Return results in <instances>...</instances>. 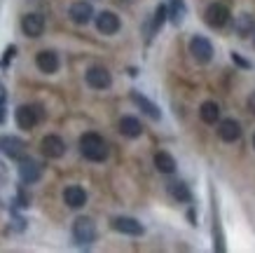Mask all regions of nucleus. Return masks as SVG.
Here are the masks:
<instances>
[{"mask_svg":"<svg viewBox=\"0 0 255 253\" xmlns=\"http://www.w3.org/2000/svg\"><path fill=\"white\" fill-rule=\"evenodd\" d=\"M85 80H87V84H89L92 89H108L110 84H113V75H110V70L103 68V66H92V68L85 73Z\"/></svg>","mask_w":255,"mask_h":253,"instance_id":"39448f33","label":"nucleus"},{"mask_svg":"<svg viewBox=\"0 0 255 253\" xmlns=\"http://www.w3.org/2000/svg\"><path fill=\"white\" fill-rule=\"evenodd\" d=\"M199 117L204 124H216L220 120V106L216 101H204L199 108Z\"/></svg>","mask_w":255,"mask_h":253,"instance_id":"6ab92c4d","label":"nucleus"},{"mask_svg":"<svg viewBox=\"0 0 255 253\" xmlns=\"http://www.w3.org/2000/svg\"><path fill=\"white\" fill-rule=\"evenodd\" d=\"M234 31L239 38H248V35H253L255 31V19L251 14H239L234 19Z\"/></svg>","mask_w":255,"mask_h":253,"instance_id":"aec40b11","label":"nucleus"},{"mask_svg":"<svg viewBox=\"0 0 255 253\" xmlns=\"http://www.w3.org/2000/svg\"><path fill=\"white\" fill-rule=\"evenodd\" d=\"M131 101L140 108V110H143V113H145L147 117H152V120H162V110H159L152 101L147 99V96H143L140 92H136V89H133V92H131Z\"/></svg>","mask_w":255,"mask_h":253,"instance_id":"f3484780","label":"nucleus"},{"mask_svg":"<svg viewBox=\"0 0 255 253\" xmlns=\"http://www.w3.org/2000/svg\"><path fill=\"white\" fill-rule=\"evenodd\" d=\"M230 9H227V5H223V2H211L209 7H206V12H204V21L209 23L211 28H223L225 23L230 21Z\"/></svg>","mask_w":255,"mask_h":253,"instance_id":"7ed1b4c3","label":"nucleus"},{"mask_svg":"<svg viewBox=\"0 0 255 253\" xmlns=\"http://www.w3.org/2000/svg\"><path fill=\"white\" fill-rule=\"evenodd\" d=\"M218 136L223 138L225 143H234V141H239L241 138V124L232 117H227V120H220L218 124Z\"/></svg>","mask_w":255,"mask_h":253,"instance_id":"2eb2a0df","label":"nucleus"},{"mask_svg":"<svg viewBox=\"0 0 255 253\" xmlns=\"http://www.w3.org/2000/svg\"><path fill=\"white\" fill-rule=\"evenodd\" d=\"M253 148H255V134H253Z\"/></svg>","mask_w":255,"mask_h":253,"instance_id":"c756f323","label":"nucleus"},{"mask_svg":"<svg viewBox=\"0 0 255 253\" xmlns=\"http://www.w3.org/2000/svg\"><path fill=\"white\" fill-rule=\"evenodd\" d=\"M155 167H157V171H162V174H173L176 171V160L171 157L169 153H157L155 155Z\"/></svg>","mask_w":255,"mask_h":253,"instance_id":"4be33fe9","label":"nucleus"},{"mask_svg":"<svg viewBox=\"0 0 255 253\" xmlns=\"http://www.w3.org/2000/svg\"><path fill=\"white\" fill-rule=\"evenodd\" d=\"M40 176H42V169H40L38 162L31 160V157H21V162H19V178H21V183L33 185L40 181Z\"/></svg>","mask_w":255,"mask_h":253,"instance_id":"1a4fd4ad","label":"nucleus"},{"mask_svg":"<svg viewBox=\"0 0 255 253\" xmlns=\"http://www.w3.org/2000/svg\"><path fill=\"white\" fill-rule=\"evenodd\" d=\"M21 31H23V35H28V38H40V35L45 33V16L38 14V12L26 14L21 19Z\"/></svg>","mask_w":255,"mask_h":253,"instance_id":"9d476101","label":"nucleus"},{"mask_svg":"<svg viewBox=\"0 0 255 253\" xmlns=\"http://www.w3.org/2000/svg\"><path fill=\"white\" fill-rule=\"evenodd\" d=\"M232 61L237 63V66H241V68H251V63L246 61V59H244V56H241L239 52H232Z\"/></svg>","mask_w":255,"mask_h":253,"instance_id":"a878e982","label":"nucleus"},{"mask_svg":"<svg viewBox=\"0 0 255 253\" xmlns=\"http://www.w3.org/2000/svg\"><path fill=\"white\" fill-rule=\"evenodd\" d=\"M248 110H251V113H255V92L248 96Z\"/></svg>","mask_w":255,"mask_h":253,"instance_id":"bb28decb","label":"nucleus"},{"mask_svg":"<svg viewBox=\"0 0 255 253\" xmlns=\"http://www.w3.org/2000/svg\"><path fill=\"white\" fill-rule=\"evenodd\" d=\"M26 143L19 136H0V153L7 155L9 160H21Z\"/></svg>","mask_w":255,"mask_h":253,"instance_id":"9b49d317","label":"nucleus"},{"mask_svg":"<svg viewBox=\"0 0 255 253\" xmlns=\"http://www.w3.org/2000/svg\"><path fill=\"white\" fill-rule=\"evenodd\" d=\"M120 16L115 14V12H101V14H96V28H99V33H103V35H115L117 31H120Z\"/></svg>","mask_w":255,"mask_h":253,"instance_id":"f8f14e48","label":"nucleus"},{"mask_svg":"<svg viewBox=\"0 0 255 253\" xmlns=\"http://www.w3.org/2000/svg\"><path fill=\"white\" fill-rule=\"evenodd\" d=\"M40 120V113H38V108H33V106H19L14 110V122L19 129L23 131H31L35 124H38Z\"/></svg>","mask_w":255,"mask_h":253,"instance_id":"6e6552de","label":"nucleus"},{"mask_svg":"<svg viewBox=\"0 0 255 253\" xmlns=\"http://www.w3.org/2000/svg\"><path fill=\"white\" fill-rule=\"evenodd\" d=\"M190 54L194 56V61L209 63L213 59V45H211V40L204 38V35H194L190 40Z\"/></svg>","mask_w":255,"mask_h":253,"instance_id":"20e7f679","label":"nucleus"},{"mask_svg":"<svg viewBox=\"0 0 255 253\" xmlns=\"http://www.w3.org/2000/svg\"><path fill=\"white\" fill-rule=\"evenodd\" d=\"M63 202H66V207H70V209H82L87 204L85 188H80V185H68V188L63 190Z\"/></svg>","mask_w":255,"mask_h":253,"instance_id":"dca6fc26","label":"nucleus"},{"mask_svg":"<svg viewBox=\"0 0 255 253\" xmlns=\"http://www.w3.org/2000/svg\"><path fill=\"white\" fill-rule=\"evenodd\" d=\"M169 195L176 202H190L192 200V192H190V188H187L183 181H173V183H169Z\"/></svg>","mask_w":255,"mask_h":253,"instance_id":"412c9836","label":"nucleus"},{"mask_svg":"<svg viewBox=\"0 0 255 253\" xmlns=\"http://www.w3.org/2000/svg\"><path fill=\"white\" fill-rule=\"evenodd\" d=\"M124 2H136V0H124Z\"/></svg>","mask_w":255,"mask_h":253,"instance_id":"c85d7f7f","label":"nucleus"},{"mask_svg":"<svg viewBox=\"0 0 255 253\" xmlns=\"http://www.w3.org/2000/svg\"><path fill=\"white\" fill-rule=\"evenodd\" d=\"M80 153L85 155L89 162H103V160H108L110 150H108V143L103 141L101 134L87 131V134L80 136Z\"/></svg>","mask_w":255,"mask_h":253,"instance_id":"f257e3e1","label":"nucleus"},{"mask_svg":"<svg viewBox=\"0 0 255 253\" xmlns=\"http://www.w3.org/2000/svg\"><path fill=\"white\" fill-rule=\"evenodd\" d=\"M94 239H96V225H94L92 218H87V216L75 218V223H73V242L78 246H89L94 244Z\"/></svg>","mask_w":255,"mask_h":253,"instance_id":"f03ea898","label":"nucleus"},{"mask_svg":"<svg viewBox=\"0 0 255 253\" xmlns=\"http://www.w3.org/2000/svg\"><path fill=\"white\" fill-rule=\"evenodd\" d=\"M2 122H5V108L0 106V124H2Z\"/></svg>","mask_w":255,"mask_h":253,"instance_id":"cd10ccee","label":"nucleus"},{"mask_svg":"<svg viewBox=\"0 0 255 253\" xmlns=\"http://www.w3.org/2000/svg\"><path fill=\"white\" fill-rule=\"evenodd\" d=\"M68 16L73 19V23H89L94 16V7L92 2H87V0H78V2H73L68 9Z\"/></svg>","mask_w":255,"mask_h":253,"instance_id":"ddd939ff","label":"nucleus"},{"mask_svg":"<svg viewBox=\"0 0 255 253\" xmlns=\"http://www.w3.org/2000/svg\"><path fill=\"white\" fill-rule=\"evenodd\" d=\"M14 54H16V47H14V45H9L7 49H5V56L0 59V68H7V66H9V61L14 59Z\"/></svg>","mask_w":255,"mask_h":253,"instance_id":"393cba45","label":"nucleus"},{"mask_svg":"<svg viewBox=\"0 0 255 253\" xmlns=\"http://www.w3.org/2000/svg\"><path fill=\"white\" fill-rule=\"evenodd\" d=\"M166 14L171 16V21L173 23H180L183 21V16H185V0H169Z\"/></svg>","mask_w":255,"mask_h":253,"instance_id":"5701e85b","label":"nucleus"},{"mask_svg":"<svg viewBox=\"0 0 255 253\" xmlns=\"http://www.w3.org/2000/svg\"><path fill=\"white\" fill-rule=\"evenodd\" d=\"M110 225H113V230L122 232V235H129V237H140L145 232V228L136 218H129V216H117V218L110 221Z\"/></svg>","mask_w":255,"mask_h":253,"instance_id":"0eeeda50","label":"nucleus"},{"mask_svg":"<svg viewBox=\"0 0 255 253\" xmlns=\"http://www.w3.org/2000/svg\"><path fill=\"white\" fill-rule=\"evenodd\" d=\"M35 66L40 68V73L52 75L59 70V54L52 52V49H42V52L35 54Z\"/></svg>","mask_w":255,"mask_h":253,"instance_id":"4468645a","label":"nucleus"},{"mask_svg":"<svg viewBox=\"0 0 255 253\" xmlns=\"http://www.w3.org/2000/svg\"><path fill=\"white\" fill-rule=\"evenodd\" d=\"M164 21H166V5H159V7L155 9V19H152V31L150 33H157L159 28L164 26Z\"/></svg>","mask_w":255,"mask_h":253,"instance_id":"b1692460","label":"nucleus"},{"mask_svg":"<svg viewBox=\"0 0 255 253\" xmlns=\"http://www.w3.org/2000/svg\"><path fill=\"white\" fill-rule=\"evenodd\" d=\"M40 150H42V155L49 157V160H59V157L66 155V143H63L61 136H56V134H47V136L40 141Z\"/></svg>","mask_w":255,"mask_h":253,"instance_id":"423d86ee","label":"nucleus"},{"mask_svg":"<svg viewBox=\"0 0 255 253\" xmlns=\"http://www.w3.org/2000/svg\"><path fill=\"white\" fill-rule=\"evenodd\" d=\"M120 134L127 138H138L140 134H143V124H140V120H136V117L127 115L120 120Z\"/></svg>","mask_w":255,"mask_h":253,"instance_id":"a211bd4d","label":"nucleus"}]
</instances>
